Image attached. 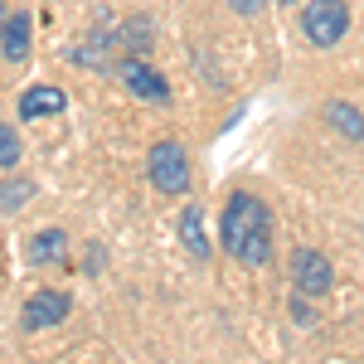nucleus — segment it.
Masks as SVG:
<instances>
[{
	"label": "nucleus",
	"instance_id": "7",
	"mask_svg": "<svg viewBox=\"0 0 364 364\" xmlns=\"http://www.w3.org/2000/svg\"><path fill=\"white\" fill-rule=\"evenodd\" d=\"M68 107V97L58 92V87H44V83H34L20 92V122H39V117H58Z\"/></svg>",
	"mask_w": 364,
	"mask_h": 364
},
{
	"label": "nucleus",
	"instance_id": "13",
	"mask_svg": "<svg viewBox=\"0 0 364 364\" xmlns=\"http://www.w3.org/2000/svg\"><path fill=\"white\" fill-rule=\"evenodd\" d=\"M15 166H20V136H15V127L0 122V170L10 175Z\"/></svg>",
	"mask_w": 364,
	"mask_h": 364
},
{
	"label": "nucleus",
	"instance_id": "1",
	"mask_svg": "<svg viewBox=\"0 0 364 364\" xmlns=\"http://www.w3.org/2000/svg\"><path fill=\"white\" fill-rule=\"evenodd\" d=\"M219 243L233 262L243 267H267L272 262V219H267V204L257 195H228L224 214H219Z\"/></svg>",
	"mask_w": 364,
	"mask_h": 364
},
{
	"label": "nucleus",
	"instance_id": "11",
	"mask_svg": "<svg viewBox=\"0 0 364 364\" xmlns=\"http://www.w3.org/2000/svg\"><path fill=\"white\" fill-rule=\"evenodd\" d=\"M63 252H68V238L58 228H44L29 238V262H63Z\"/></svg>",
	"mask_w": 364,
	"mask_h": 364
},
{
	"label": "nucleus",
	"instance_id": "4",
	"mask_svg": "<svg viewBox=\"0 0 364 364\" xmlns=\"http://www.w3.org/2000/svg\"><path fill=\"white\" fill-rule=\"evenodd\" d=\"M331 282H336V267H331V257L316 248H296L291 252V291H301V296H326L331 291Z\"/></svg>",
	"mask_w": 364,
	"mask_h": 364
},
{
	"label": "nucleus",
	"instance_id": "14",
	"mask_svg": "<svg viewBox=\"0 0 364 364\" xmlns=\"http://www.w3.org/2000/svg\"><path fill=\"white\" fill-rule=\"evenodd\" d=\"M291 316H296V326H316V311H311V296H301V291H291Z\"/></svg>",
	"mask_w": 364,
	"mask_h": 364
},
{
	"label": "nucleus",
	"instance_id": "12",
	"mask_svg": "<svg viewBox=\"0 0 364 364\" xmlns=\"http://www.w3.org/2000/svg\"><path fill=\"white\" fill-rule=\"evenodd\" d=\"M29 195H34V185H29V180H0V209H5V214L25 209Z\"/></svg>",
	"mask_w": 364,
	"mask_h": 364
},
{
	"label": "nucleus",
	"instance_id": "2",
	"mask_svg": "<svg viewBox=\"0 0 364 364\" xmlns=\"http://www.w3.org/2000/svg\"><path fill=\"white\" fill-rule=\"evenodd\" d=\"M146 175H151V185L161 190L166 199H180L190 195V185H195V170H190V151L180 146V141L161 136L151 151H146Z\"/></svg>",
	"mask_w": 364,
	"mask_h": 364
},
{
	"label": "nucleus",
	"instance_id": "8",
	"mask_svg": "<svg viewBox=\"0 0 364 364\" xmlns=\"http://www.w3.org/2000/svg\"><path fill=\"white\" fill-rule=\"evenodd\" d=\"M29 34H34V25H29L25 10H15L10 20H0V54L10 58V63L29 58Z\"/></svg>",
	"mask_w": 364,
	"mask_h": 364
},
{
	"label": "nucleus",
	"instance_id": "17",
	"mask_svg": "<svg viewBox=\"0 0 364 364\" xmlns=\"http://www.w3.org/2000/svg\"><path fill=\"white\" fill-rule=\"evenodd\" d=\"M0 10H5V5H0Z\"/></svg>",
	"mask_w": 364,
	"mask_h": 364
},
{
	"label": "nucleus",
	"instance_id": "5",
	"mask_svg": "<svg viewBox=\"0 0 364 364\" xmlns=\"http://www.w3.org/2000/svg\"><path fill=\"white\" fill-rule=\"evenodd\" d=\"M68 311H73V296H68V291L39 287V291H29L25 311H20V326H25V331H49L58 321H68Z\"/></svg>",
	"mask_w": 364,
	"mask_h": 364
},
{
	"label": "nucleus",
	"instance_id": "6",
	"mask_svg": "<svg viewBox=\"0 0 364 364\" xmlns=\"http://www.w3.org/2000/svg\"><path fill=\"white\" fill-rule=\"evenodd\" d=\"M122 83L132 87V97H141V102H170V83L146 63V54L122 58Z\"/></svg>",
	"mask_w": 364,
	"mask_h": 364
},
{
	"label": "nucleus",
	"instance_id": "15",
	"mask_svg": "<svg viewBox=\"0 0 364 364\" xmlns=\"http://www.w3.org/2000/svg\"><path fill=\"white\" fill-rule=\"evenodd\" d=\"M228 10H238V15H257L262 0H228Z\"/></svg>",
	"mask_w": 364,
	"mask_h": 364
},
{
	"label": "nucleus",
	"instance_id": "16",
	"mask_svg": "<svg viewBox=\"0 0 364 364\" xmlns=\"http://www.w3.org/2000/svg\"><path fill=\"white\" fill-rule=\"evenodd\" d=\"M277 5H296V0H277Z\"/></svg>",
	"mask_w": 364,
	"mask_h": 364
},
{
	"label": "nucleus",
	"instance_id": "9",
	"mask_svg": "<svg viewBox=\"0 0 364 364\" xmlns=\"http://www.w3.org/2000/svg\"><path fill=\"white\" fill-rule=\"evenodd\" d=\"M180 238H185V248L195 252L199 262H209L214 243H209V233H204V214H199V204H185V209H180Z\"/></svg>",
	"mask_w": 364,
	"mask_h": 364
},
{
	"label": "nucleus",
	"instance_id": "10",
	"mask_svg": "<svg viewBox=\"0 0 364 364\" xmlns=\"http://www.w3.org/2000/svg\"><path fill=\"white\" fill-rule=\"evenodd\" d=\"M326 122H331L345 141H364V112L355 107V102H340V97L326 102Z\"/></svg>",
	"mask_w": 364,
	"mask_h": 364
},
{
	"label": "nucleus",
	"instance_id": "3",
	"mask_svg": "<svg viewBox=\"0 0 364 364\" xmlns=\"http://www.w3.org/2000/svg\"><path fill=\"white\" fill-rule=\"evenodd\" d=\"M301 34L311 49H336L350 34V5L345 0H311L301 10Z\"/></svg>",
	"mask_w": 364,
	"mask_h": 364
}]
</instances>
